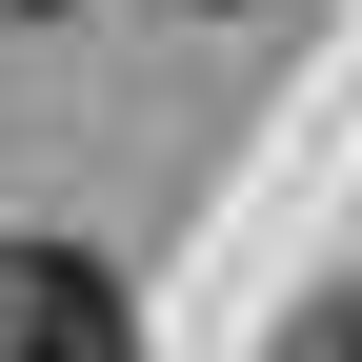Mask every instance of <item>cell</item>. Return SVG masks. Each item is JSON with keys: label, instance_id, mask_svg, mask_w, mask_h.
Listing matches in <instances>:
<instances>
[{"label": "cell", "instance_id": "1", "mask_svg": "<svg viewBox=\"0 0 362 362\" xmlns=\"http://www.w3.org/2000/svg\"><path fill=\"white\" fill-rule=\"evenodd\" d=\"M0 362H141L121 342V282L81 242H0Z\"/></svg>", "mask_w": 362, "mask_h": 362}, {"label": "cell", "instance_id": "2", "mask_svg": "<svg viewBox=\"0 0 362 362\" xmlns=\"http://www.w3.org/2000/svg\"><path fill=\"white\" fill-rule=\"evenodd\" d=\"M282 362H362V302H322V322H302V342H282Z\"/></svg>", "mask_w": 362, "mask_h": 362}]
</instances>
